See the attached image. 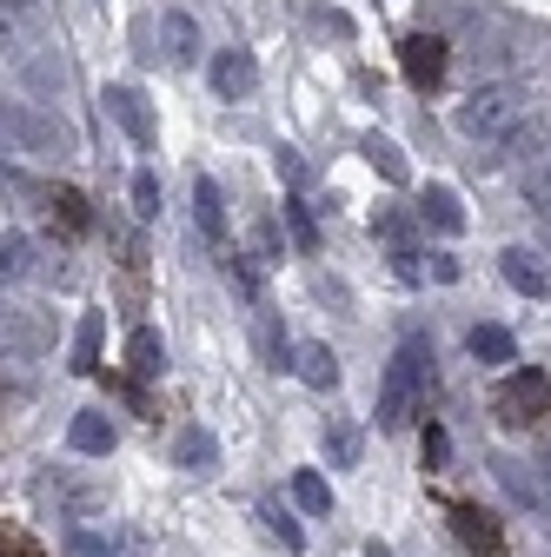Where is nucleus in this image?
I'll list each match as a JSON object with an SVG mask.
<instances>
[{"label": "nucleus", "instance_id": "obj_1", "mask_svg": "<svg viewBox=\"0 0 551 557\" xmlns=\"http://www.w3.org/2000/svg\"><path fill=\"white\" fill-rule=\"evenodd\" d=\"M0 153H21V160H74L81 153V133L66 126L47 107H21V100H0Z\"/></svg>", "mask_w": 551, "mask_h": 557}, {"label": "nucleus", "instance_id": "obj_2", "mask_svg": "<svg viewBox=\"0 0 551 557\" xmlns=\"http://www.w3.org/2000/svg\"><path fill=\"white\" fill-rule=\"evenodd\" d=\"M525 87L518 81H492V87H478L465 107H458V133L465 139H486V147H505V139L525 126Z\"/></svg>", "mask_w": 551, "mask_h": 557}, {"label": "nucleus", "instance_id": "obj_3", "mask_svg": "<svg viewBox=\"0 0 551 557\" xmlns=\"http://www.w3.org/2000/svg\"><path fill=\"white\" fill-rule=\"evenodd\" d=\"M426 379H432V352H426L419 338L399 345V359H392V366H385V379H379V432H399L405 418L419 411Z\"/></svg>", "mask_w": 551, "mask_h": 557}, {"label": "nucleus", "instance_id": "obj_4", "mask_svg": "<svg viewBox=\"0 0 551 557\" xmlns=\"http://www.w3.org/2000/svg\"><path fill=\"white\" fill-rule=\"evenodd\" d=\"M544 411H551V379L544 372H512L499 385V418L505 425H531V418H544Z\"/></svg>", "mask_w": 551, "mask_h": 557}, {"label": "nucleus", "instance_id": "obj_5", "mask_svg": "<svg viewBox=\"0 0 551 557\" xmlns=\"http://www.w3.org/2000/svg\"><path fill=\"white\" fill-rule=\"evenodd\" d=\"M206 81H213V100H253V87H259L253 47H220L213 66H206Z\"/></svg>", "mask_w": 551, "mask_h": 557}, {"label": "nucleus", "instance_id": "obj_6", "mask_svg": "<svg viewBox=\"0 0 551 557\" xmlns=\"http://www.w3.org/2000/svg\"><path fill=\"white\" fill-rule=\"evenodd\" d=\"M399 66L412 87H439L445 81V40L439 34H405L399 40Z\"/></svg>", "mask_w": 551, "mask_h": 557}, {"label": "nucleus", "instance_id": "obj_7", "mask_svg": "<svg viewBox=\"0 0 551 557\" xmlns=\"http://www.w3.org/2000/svg\"><path fill=\"white\" fill-rule=\"evenodd\" d=\"M107 113L126 126L133 147H154V113H147V100L133 94V87H107Z\"/></svg>", "mask_w": 551, "mask_h": 557}, {"label": "nucleus", "instance_id": "obj_8", "mask_svg": "<svg viewBox=\"0 0 551 557\" xmlns=\"http://www.w3.org/2000/svg\"><path fill=\"white\" fill-rule=\"evenodd\" d=\"M452 524H458V544L465 550H478V557H499V524H492V511H478V505H452Z\"/></svg>", "mask_w": 551, "mask_h": 557}, {"label": "nucleus", "instance_id": "obj_9", "mask_svg": "<svg viewBox=\"0 0 551 557\" xmlns=\"http://www.w3.org/2000/svg\"><path fill=\"white\" fill-rule=\"evenodd\" d=\"M66 445H74L81 458H107V451H113V418H107V411H74Z\"/></svg>", "mask_w": 551, "mask_h": 557}, {"label": "nucleus", "instance_id": "obj_10", "mask_svg": "<svg viewBox=\"0 0 551 557\" xmlns=\"http://www.w3.org/2000/svg\"><path fill=\"white\" fill-rule=\"evenodd\" d=\"M499 272H505V286L512 293H525V299H544L551 293V278H544V265L525 252V246H512V252H499Z\"/></svg>", "mask_w": 551, "mask_h": 557}, {"label": "nucleus", "instance_id": "obj_11", "mask_svg": "<svg viewBox=\"0 0 551 557\" xmlns=\"http://www.w3.org/2000/svg\"><path fill=\"white\" fill-rule=\"evenodd\" d=\"M193 220H199L206 239H220V233H226V199H220V186L206 180V173L193 180Z\"/></svg>", "mask_w": 551, "mask_h": 557}, {"label": "nucleus", "instance_id": "obj_12", "mask_svg": "<svg viewBox=\"0 0 551 557\" xmlns=\"http://www.w3.org/2000/svg\"><path fill=\"white\" fill-rule=\"evenodd\" d=\"M419 213H426V226H439V233H465V206H458L452 186H426Z\"/></svg>", "mask_w": 551, "mask_h": 557}, {"label": "nucleus", "instance_id": "obj_13", "mask_svg": "<svg viewBox=\"0 0 551 557\" xmlns=\"http://www.w3.org/2000/svg\"><path fill=\"white\" fill-rule=\"evenodd\" d=\"M293 372L306 379V385H339V359H332V345H293Z\"/></svg>", "mask_w": 551, "mask_h": 557}, {"label": "nucleus", "instance_id": "obj_14", "mask_svg": "<svg viewBox=\"0 0 551 557\" xmlns=\"http://www.w3.org/2000/svg\"><path fill=\"white\" fill-rule=\"evenodd\" d=\"M492 471H499V484H505V492H512L518 505H531V511L551 498V492H544V478H531V465H518V458H499Z\"/></svg>", "mask_w": 551, "mask_h": 557}, {"label": "nucleus", "instance_id": "obj_15", "mask_svg": "<svg viewBox=\"0 0 551 557\" xmlns=\"http://www.w3.org/2000/svg\"><path fill=\"white\" fill-rule=\"evenodd\" d=\"M160 40H167V60H180V66H193L199 60V27H193V14H167L160 21Z\"/></svg>", "mask_w": 551, "mask_h": 557}, {"label": "nucleus", "instance_id": "obj_16", "mask_svg": "<svg viewBox=\"0 0 551 557\" xmlns=\"http://www.w3.org/2000/svg\"><path fill=\"white\" fill-rule=\"evenodd\" d=\"M126 366H133V372H140V379H154V372L167 366V338H160L154 325H140V332H133V338H126Z\"/></svg>", "mask_w": 551, "mask_h": 557}, {"label": "nucleus", "instance_id": "obj_17", "mask_svg": "<svg viewBox=\"0 0 551 557\" xmlns=\"http://www.w3.org/2000/svg\"><path fill=\"white\" fill-rule=\"evenodd\" d=\"M34 272V239L27 233H0V286H21Z\"/></svg>", "mask_w": 551, "mask_h": 557}, {"label": "nucleus", "instance_id": "obj_18", "mask_svg": "<svg viewBox=\"0 0 551 557\" xmlns=\"http://www.w3.org/2000/svg\"><path fill=\"white\" fill-rule=\"evenodd\" d=\"M465 345H472V359H486V366H512V352H518L505 325H472Z\"/></svg>", "mask_w": 551, "mask_h": 557}, {"label": "nucleus", "instance_id": "obj_19", "mask_svg": "<svg viewBox=\"0 0 551 557\" xmlns=\"http://www.w3.org/2000/svg\"><path fill=\"white\" fill-rule=\"evenodd\" d=\"M326 458H332L339 471L359 465V425H353V418H326Z\"/></svg>", "mask_w": 551, "mask_h": 557}, {"label": "nucleus", "instance_id": "obj_20", "mask_svg": "<svg viewBox=\"0 0 551 557\" xmlns=\"http://www.w3.org/2000/svg\"><path fill=\"white\" fill-rule=\"evenodd\" d=\"M100 332H107V312H81V332H74V372H100Z\"/></svg>", "mask_w": 551, "mask_h": 557}, {"label": "nucleus", "instance_id": "obj_21", "mask_svg": "<svg viewBox=\"0 0 551 557\" xmlns=\"http://www.w3.org/2000/svg\"><path fill=\"white\" fill-rule=\"evenodd\" d=\"M173 458H180L186 471H213V465H220V445L206 438L199 425H186V432H180V445H173Z\"/></svg>", "mask_w": 551, "mask_h": 557}, {"label": "nucleus", "instance_id": "obj_22", "mask_svg": "<svg viewBox=\"0 0 551 557\" xmlns=\"http://www.w3.org/2000/svg\"><path fill=\"white\" fill-rule=\"evenodd\" d=\"M372 166H379V180H392V186H405V153L392 147V139L385 133H366V147H359Z\"/></svg>", "mask_w": 551, "mask_h": 557}, {"label": "nucleus", "instance_id": "obj_23", "mask_svg": "<svg viewBox=\"0 0 551 557\" xmlns=\"http://www.w3.org/2000/svg\"><path fill=\"white\" fill-rule=\"evenodd\" d=\"M293 498H299V511L326 518V511H332V484H326L319 471H293Z\"/></svg>", "mask_w": 551, "mask_h": 557}, {"label": "nucleus", "instance_id": "obj_24", "mask_svg": "<svg viewBox=\"0 0 551 557\" xmlns=\"http://www.w3.org/2000/svg\"><path fill=\"white\" fill-rule=\"evenodd\" d=\"M525 199L551 213V139H544V147L531 153V166H525Z\"/></svg>", "mask_w": 551, "mask_h": 557}, {"label": "nucleus", "instance_id": "obj_25", "mask_svg": "<svg viewBox=\"0 0 551 557\" xmlns=\"http://www.w3.org/2000/svg\"><path fill=\"white\" fill-rule=\"evenodd\" d=\"M259 352H266V366H293V345H286V325L280 319H259Z\"/></svg>", "mask_w": 551, "mask_h": 557}, {"label": "nucleus", "instance_id": "obj_26", "mask_svg": "<svg viewBox=\"0 0 551 557\" xmlns=\"http://www.w3.org/2000/svg\"><path fill=\"white\" fill-rule=\"evenodd\" d=\"M266 524H272V537H280L286 550H306V524H299L286 505H266Z\"/></svg>", "mask_w": 551, "mask_h": 557}, {"label": "nucleus", "instance_id": "obj_27", "mask_svg": "<svg viewBox=\"0 0 551 557\" xmlns=\"http://www.w3.org/2000/svg\"><path fill=\"white\" fill-rule=\"evenodd\" d=\"M0 193H14L21 206H47V199H53L40 180H27V173H14V166H0Z\"/></svg>", "mask_w": 551, "mask_h": 557}, {"label": "nucleus", "instance_id": "obj_28", "mask_svg": "<svg viewBox=\"0 0 551 557\" xmlns=\"http://www.w3.org/2000/svg\"><path fill=\"white\" fill-rule=\"evenodd\" d=\"M286 226H293V246H299V252H319V226H313V213H306V199H286Z\"/></svg>", "mask_w": 551, "mask_h": 557}, {"label": "nucleus", "instance_id": "obj_29", "mask_svg": "<svg viewBox=\"0 0 551 557\" xmlns=\"http://www.w3.org/2000/svg\"><path fill=\"white\" fill-rule=\"evenodd\" d=\"M34 14H40V0H0V47H8Z\"/></svg>", "mask_w": 551, "mask_h": 557}, {"label": "nucleus", "instance_id": "obj_30", "mask_svg": "<svg viewBox=\"0 0 551 557\" xmlns=\"http://www.w3.org/2000/svg\"><path fill=\"white\" fill-rule=\"evenodd\" d=\"M133 213H140V220L160 213V180L154 173H133Z\"/></svg>", "mask_w": 551, "mask_h": 557}, {"label": "nucleus", "instance_id": "obj_31", "mask_svg": "<svg viewBox=\"0 0 551 557\" xmlns=\"http://www.w3.org/2000/svg\"><path fill=\"white\" fill-rule=\"evenodd\" d=\"M253 259H280V220H272V213H259V233H253Z\"/></svg>", "mask_w": 551, "mask_h": 557}, {"label": "nucleus", "instance_id": "obj_32", "mask_svg": "<svg viewBox=\"0 0 551 557\" xmlns=\"http://www.w3.org/2000/svg\"><path fill=\"white\" fill-rule=\"evenodd\" d=\"M372 233H379V239H392V246L405 252V239H412V220H405V213H379V220H372Z\"/></svg>", "mask_w": 551, "mask_h": 557}, {"label": "nucleus", "instance_id": "obj_33", "mask_svg": "<svg viewBox=\"0 0 551 557\" xmlns=\"http://www.w3.org/2000/svg\"><path fill=\"white\" fill-rule=\"evenodd\" d=\"M47 206H60V220H66V226H74V233L87 226V199H81V193H53Z\"/></svg>", "mask_w": 551, "mask_h": 557}, {"label": "nucleus", "instance_id": "obj_34", "mask_svg": "<svg viewBox=\"0 0 551 557\" xmlns=\"http://www.w3.org/2000/svg\"><path fill=\"white\" fill-rule=\"evenodd\" d=\"M445 458H452V438H445L439 425H426V465H432V471H445Z\"/></svg>", "mask_w": 551, "mask_h": 557}, {"label": "nucleus", "instance_id": "obj_35", "mask_svg": "<svg viewBox=\"0 0 551 557\" xmlns=\"http://www.w3.org/2000/svg\"><path fill=\"white\" fill-rule=\"evenodd\" d=\"M0 557H40V544H27V537L8 531V537H0Z\"/></svg>", "mask_w": 551, "mask_h": 557}, {"label": "nucleus", "instance_id": "obj_36", "mask_svg": "<svg viewBox=\"0 0 551 557\" xmlns=\"http://www.w3.org/2000/svg\"><path fill=\"white\" fill-rule=\"evenodd\" d=\"M432 278H439V286H452V278H458V259H452V252H432Z\"/></svg>", "mask_w": 551, "mask_h": 557}, {"label": "nucleus", "instance_id": "obj_37", "mask_svg": "<svg viewBox=\"0 0 551 557\" xmlns=\"http://www.w3.org/2000/svg\"><path fill=\"white\" fill-rule=\"evenodd\" d=\"M66 550H74V557H107V550H100V537H87V531L66 537Z\"/></svg>", "mask_w": 551, "mask_h": 557}, {"label": "nucleus", "instance_id": "obj_38", "mask_svg": "<svg viewBox=\"0 0 551 557\" xmlns=\"http://www.w3.org/2000/svg\"><path fill=\"white\" fill-rule=\"evenodd\" d=\"M280 173H286V180H306V166H299V153H293V147H280Z\"/></svg>", "mask_w": 551, "mask_h": 557}, {"label": "nucleus", "instance_id": "obj_39", "mask_svg": "<svg viewBox=\"0 0 551 557\" xmlns=\"http://www.w3.org/2000/svg\"><path fill=\"white\" fill-rule=\"evenodd\" d=\"M366 557H392V544H366Z\"/></svg>", "mask_w": 551, "mask_h": 557}, {"label": "nucleus", "instance_id": "obj_40", "mask_svg": "<svg viewBox=\"0 0 551 557\" xmlns=\"http://www.w3.org/2000/svg\"><path fill=\"white\" fill-rule=\"evenodd\" d=\"M544 492H551V458H544Z\"/></svg>", "mask_w": 551, "mask_h": 557}]
</instances>
